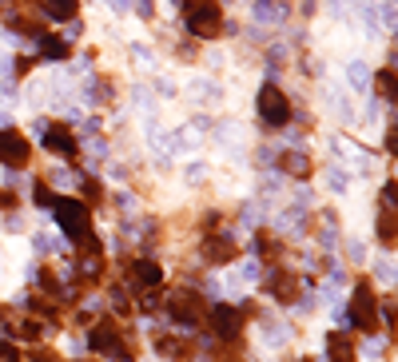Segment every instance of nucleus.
Segmentation results:
<instances>
[{"label":"nucleus","mask_w":398,"mask_h":362,"mask_svg":"<svg viewBox=\"0 0 398 362\" xmlns=\"http://www.w3.org/2000/svg\"><path fill=\"white\" fill-rule=\"evenodd\" d=\"M327 346H330V362H350V354H355V346H350V339H347L343 331L330 334Z\"/></svg>","instance_id":"obj_15"},{"label":"nucleus","mask_w":398,"mask_h":362,"mask_svg":"<svg viewBox=\"0 0 398 362\" xmlns=\"http://www.w3.org/2000/svg\"><path fill=\"white\" fill-rule=\"evenodd\" d=\"M255 108H259V120L267 124V128H283V124H287V116H291L287 96H283L275 84H263V88H259Z\"/></svg>","instance_id":"obj_4"},{"label":"nucleus","mask_w":398,"mask_h":362,"mask_svg":"<svg viewBox=\"0 0 398 362\" xmlns=\"http://www.w3.org/2000/svg\"><path fill=\"white\" fill-rule=\"evenodd\" d=\"M84 100H88V104H104V100H108V84H104V80H88V84H84Z\"/></svg>","instance_id":"obj_23"},{"label":"nucleus","mask_w":398,"mask_h":362,"mask_svg":"<svg viewBox=\"0 0 398 362\" xmlns=\"http://www.w3.org/2000/svg\"><path fill=\"white\" fill-rule=\"evenodd\" d=\"M52 212H56L60 231L68 235L72 243L88 239V207H84L80 199H52Z\"/></svg>","instance_id":"obj_3"},{"label":"nucleus","mask_w":398,"mask_h":362,"mask_svg":"<svg viewBox=\"0 0 398 362\" xmlns=\"http://www.w3.org/2000/svg\"><path fill=\"white\" fill-rule=\"evenodd\" d=\"M382 203L398 212V183H387V187H382Z\"/></svg>","instance_id":"obj_27"},{"label":"nucleus","mask_w":398,"mask_h":362,"mask_svg":"<svg viewBox=\"0 0 398 362\" xmlns=\"http://www.w3.org/2000/svg\"><path fill=\"white\" fill-rule=\"evenodd\" d=\"M188 32L191 36H203V40L219 36V32H223V9H219L215 0H191L188 4Z\"/></svg>","instance_id":"obj_2"},{"label":"nucleus","mask_w":398,"mask_h":362,"mask_svg":"<svg viewBox=\"0 0 398 362\" xmlns=\"http://www.w3.org/2000/svg\"><path fill=\"white\" fill-rule=\"evenodd\" d=\"M283 171H291V175H298V180H307L311 175V163L303 151H291V155H283Z\"/></svg>","instance_id":"obj_18"},{"label":"nucleus","mask_w":398,"mask_h":362,"mask_svg":"<svg viewBox=\"0 0 398 362\" xmlns=\"http://www.w3.org/2000/svg\"><path fill=\"white\" fill-rule=\"evenodd\" d=\"M36 44H40V56H48V60H64V56H68L64 36H48V32H40Z\"/></svg>","instance_id":"obj_13"},{"label":"nucleus","mask_w":398,"mask_h":362,"mask_svg":"<svg viewBox=\"0 0 398 362\" xmlns=\"http://www.w3.org/2000/svg\"><path fill=\"white\" fill-rule=\"evenodd\" d=\"M375 271H378V279H382V283H398V267H394V263L382 259V263L375 267Z\"/></svg>","instance_id":"obj_25"},{"label":"nucleus","mask_w":398,"mask_h":362,"mask_svg":"<svg viewBox=\"0 0 398 362\" xmlns=\"http://www.w3.org/2000/svg\"><path fill=\"white\" fill-rule=\"evenodd\" d=\"M378 24L398 32V0H378Z\"/></svg>","instance_id":"obj_22"},{"label":"nucleus","mask_w":398,"mask_h":362,"mask_svg":"<svg viewBox=\"0 0 398 362\" xmlns=\"http://www.w3.org/2000/svg\"><path fill=\"white\" fill-rule=\"evenodd\" d=\"M327 9H330V12H338V0H327Z\"/></svg>","instance_id":"obj_34"},{"label":"nucleus","mask_w":398,"mask_h":362,"mask_svg":"<svg viewBox=\"0 0 398 362\" xmlns=\"http://www.w3.org/2000/svg\"><path fill=\"white\" fill-rule=\"evenodd\" d=\"M131 279H136L139 291H156L159 283H163V271H159V263H151V259H136L131 263Z\"/></svg>","instance_id":"obj_8"},{"label":"nucleus","mask_w":398,"mask_h":362,"mask_svg":"<svg viewBox=\"0 0 398 362\" xmlns=\"http://www.w3.org/2000/svg\"><path fill=\"white\" fill-rule=\"evenodd\" d=\"M211 331H215L219 339H239V331H243V314H239L235 307L215 302V307H211Z\"/></svg>","instance_id":"obj_6"},{"label":"nucleus","mask_w":398,"mask_h":362,"mask_svg":"<svg viewBox=\"0 0 398 362\" xmlns=\"http://www.w3.org/2000/svg\"><path fill=\"white\" fill-rule=\"evenodd\" d=\"M267 287H271V295H275V299H283V302L295 299V279H291L287 271H271Z\"/></svg>","instance_id":"obj_14"},{"label":"nucleus","mask_w":398,"mask_h":362,"mask_svg":"<svg viewBox=\"0 0 398 362\" xmlns=\"http://www.w3.org/2000/svg\"><path fill=\"white\" fill-rule=\"evenodd\" d=\"M0 362H20V351H16V346H12L9 339L0 342Z\"/></svg>","instance_id":"obj_26"},{"label":"nucleus","mask_w":398,"mask_h":362,"mask_svg":"<svg viewBox=\"0 0 398 362\" xmlns=\"http://www.w3.org/2000/svg\"><path fill=\"white\" fill-rule=\"evenodd\" d=\"M131 104H136V108H151V96H148V88H136V92H131Z\"/></svg>","instance_id":"obj_28"},{"label":"nucleus","mask_w":398,"mask_h":362,"mask_svg":"<svg viewBox=\"0 0 398 362\" xmlns=\"http://www.w3.org/2000/svg\"><path fill=\"white\" fill-rule=\"evenodd\" d=\"M128 9H131V0H112V12H119V16H124Z\"/></svg>","instance_id":"obj_32"},{"label":"nucleus","mask_w":398,"mask_h":362,"mask_svg":"<svg viewBox=\"0 0 398 362\" xmlns=\"http://www.w3.org/2000/svg\"><path fill=\"white\" fill-rule=\"evenodd\" d=\"M378 92H382V100H398V72H378Z\"/></svg>","instance_id":"obj_21"},{"label":"nucleus","mask_w":398,"mask_h":362,"mask_svg":"<svg viewBox=\"0 0 398 362\" xmlns=\"http://www.w3.org/2000/svg\"><path fill=\"white\" fill-rule=\"evenodd\" d=\"M387 143H390V151H394V155H398V128L390 131V140H387Z\"/></svg>","instance_id":"obj_33"},{"label":"nucleus","mask_w":398,"mask_h":362,"mask_svg":"<svg viewBox=\"0 0 398 362\" xmlns=\"http://www.w3.org/2000/svg\"><path fill=\"white\" fill-rule=\"evenodd\" d=\"M330 187H335V192H343V187H347V175H343V171H330Z\"/></svg>","instance_id":"obj_30"},{"label":"nucleus","mask_w":398,"mask_h":362,"mask_svg":"<svg viewBox=\"0 0 398 362\" xmlns=\"http://www.w3.org/2000/svg\"><path fill=\"white\" fill-rule=\"evenodd\" d=\"M40 140H44V148H48V151H56V155H76V136L64 131V128H52V124H48V131H44Z\"/></svg>","instance_id":"obj_9"},{"label":"nucleus","mask_w":398,"mask_h":362,"mask_svg":"<svg viewBox=\"0 0 398 362\" xmlns=\"http://www.w3.org/2000/svg\"><path fill=\"white\" fill-rule=\"evenodd\" d=\"M191 92H195V100H215V84H208V80H195Z\"/></svg>","instance_id":"obj_24"},{"label":"nucleus","mask_w":398,"mask_h":362,"mask_svg":"<svg viewBox=\"0 0 398 362\" xmlns=\"http://www.w3.org/2000/svg\"><path fill=\"white\" fill-rule=\"evenodd\" d=\"M338 319L347 322V327H362V331H375L378 327V299L370 291V283H358L355 291H350V307Z\"/></svg>","instance_id":"obj_1"},{"label":"nucleus","mask_w":398,"mask_h":362,"mask_svg":"<svg viewBox=\"0 0 398 362\" xmlns=\"http://www.w3.org/2000/svg\"><path fill=\"white\" fill-rule=\"evenodd\" d=\"M0 207H4V212H12V207H16V195H9V192H0Z\"/></svg>","instance_id":"obj_31"},{"label":"nucleus","mask_w":398,"mask_h":362,"mask_svg":"<svg viewBox=\"0 0 398 362\" xmlns=\"http://www.w3.org/2000/svg\"><path fill=\"white\" fill-rule=\"evenodd\" d=\"M163 358H188L191 354V342H183V339H159V346H156Z\"/></svg>","instance_id":"obj_17"},{"label":"nucleus","mask_w":398,"mask_h":362,"mask_svg":"<svg viewBox=\"0 0 398 362\" xmlns=\"http://www.w3.org/2000/svg\"><path fill=\"white\" fill-rule=\"evenodd\" d=\"M28 362H60V358H56V351H32Z\"/></svg>","instance_id":"obj_29"},{"label":"nucleus","mask_w":398,"mask_h":362,"mask_svg":"<svg viewBox=\"0 0 398 362\" xmlns=\"http://www.w3.org/2000/svg\"><path fill=\"white\" fill-rule=\"evenodd\" d=\"M168 311H171V319H176L179 327H195V322H199V307H195L191 295H176Z\"/></svg>","instance_id":"obj_11"},{"label":"nucleus","mask_w":398,"mask_h":362,"mask_svg":"<svg viewBox=\"0 0 398 362\" xmlns=\"http://www.w3.org/2000/svg\"><path fill=\"white\" fill-rule=\"evenodd\" d=\"M251 12H255V21H267V24L287 21V4H283V0H255Z\"/></svg>","instance_id":"obj_12"},{"label":"nucleus","mask_w":398,"mask_h":362,"mask_svg":"<svg viewBox=\"0 0 398 362\" xmlns=\"http://www.w3.org/2000/svg\"><path fill=\"white\" fill-rule=\"evenodd\" d=\"M203 259L208 263H231L235 259V243H231V235H211V239L203 243Z\"/></svg>","instance_id":"obj_10"},{"label":"nucleus","mask_w":398,"mask_h":362,"mask_svg":"<svg viewBox=\"0 0 398 362\" xmlns=\"http://www.w3.org/2000/svg\"><path fill=\"white\" fill-rule=\"evenodd\" d=\"M347 80L355 84L358 92H367V88H370V72H367V64H362V60H350V64H347Z\"/></svg>","instance_id":"obj_19"},{"label":"nucleus","mask_w":398,"mask_h":362,"mask_svg":"<svg viewBox=\"0 0 398 362\" xmlns=\"http://www.w3.org/2000/svg\"><path fill=\"white\" fill-rule=\"evenodd\" d=\"M76 9H80L76 0H44V12H48L52 21H60V24L72 21V16H76Z\"/></svg>","instance_id":"obj_16"},{"label":"nucleus","mask_w":398,"mask_h":362,"mask_svg":"<svg viewBox=\"0 0 398 362\" xmlns=\"http://www.w3.org/2000/svg\"><path fill=\"white\" fill-rule=\"evenodd\" d=\"M88 346H92L96 354H112V358H116V354L124 351V342H119V331L112 327V322H100L96 331H92Z\"/></svg>","instance_id":"obj_7"},{"label":"nucleus","mask_w":398,"mask_h":362,"mask_svg":"<svg viewBox=\"0 0 398 362\" xmlns=\"http://www.w3.org/2000/svg\"><path fill=\"white\" fill-rule=\"evenodd\" d=\"M378 239H382V243H394L398 239V215L394 212L378 215Z\"/></svg>","instance_id":"obj_20"},{"label":"nucleus","mask_w":398,"mask_h":362,"mask_svg":"<svg viewBox=\"0 0 398 362\" xmlns=\"http://www.w3.org/2000/svg\"><path fill=\"white\" fill-rule=\"evenodd\" d=\"M28 155H32V148L16 128H0V163L4 168H24Z\"/></svg>","instance_id":"obj_5"}]
</instances>
